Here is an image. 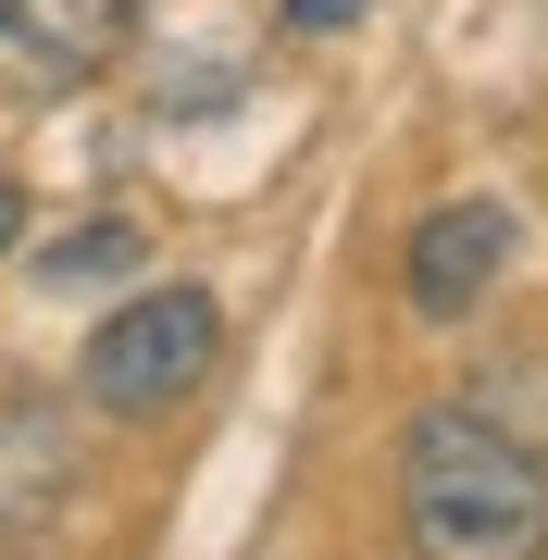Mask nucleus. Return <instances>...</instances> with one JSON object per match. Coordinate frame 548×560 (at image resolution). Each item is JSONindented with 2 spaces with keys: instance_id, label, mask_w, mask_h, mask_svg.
<instances>
[{
  "instance_id": "1",
  "label": "nucleus",
  "mask_w": 548,
  "mask_h": 560,
  "mask_svg": "<svg viewBox=\"0 0 548 560\" xmlns=\"http://www.w3.org/2000/svg\"><path fill=\"white\" fill-rule=\"evenodd\" d=\"M399 523L424 560H548V460L499 411L448 399L399 436Z\"/></svg>"
},
{
  "instance_id": "7",
  "label": "nucleus",
  "mask_w": 548,
  "mask_h": 560,
  "mask_svg": "<svg viewBox=\"0 0 548 560\" xmlns=\"http://www.w3.org/2000/svg\"><path fill=\"white\" fill-rule=\"evenodd\" d=\"M362 13H374V0H287V25H300V38H349Z\"/></svg>"
},
{
  "instance_id": "8",
  "label": "nucleus",
  "mask_w": 548,
  "mask_h": 560,
  "mask_svg": "<svg viewBox=\"0 0 548 560\" xmlns=\"http://www.w3.org/2000/svg\"><path fill=\"white\" fill-rule=\"evenodd\" d=\"M25 249V175H0V261Z\"/></svg>"
},
{
  "instance_id": "5",
  "label": "nucleus",
  "mask_w": 548,
  "mask_h": 560,
  "mask_svg": "<svg viewBox=\"0 0 548 560\" xmlns=\"http://www.w3.org/2000/svg\"><path fill=\"white\" fill-rule=\"evenodd\" d=\"M75 474H88L75 411H62V399H0V536L62 523V511H75Z\"/></svg>"
},
{
  "instance_id": "6",
  "label": "nucleus",
  "mask_w": 548,
  "mask_h": 560,
  "mask_svg": "<svg viewBox=\"0 0 548 560\" xmlns=\"http://www.w3.org/2000/svg\"><path fill=\"white\" fill-rule=\"evenodd\" d=\"M138 261H150V237L125 212H101V224H75V237L38 249V287H113V275H138Z\"/></svg>"
},
{
  "instance_id": "2",
  "label": "nucleus",
  "mask_w": 548,
  "mask_h": 560,
  "mask_svg": "<svg viewBox=\"0 0 548 560\" xmlns=\"http://www.w3.org/2000/svg\"><path fill=\"white\" fill-rule=\"evenodd\" d=\"M212 361H224V312L200 300V287H150V300H125L101 337H88L75 386H88V411L150 423V411L200 399V386H212Z\"/></svg>"
},
{
  "instance_id": "4",
  "label": "nucleus",
  "mask_w": 548,
  "mask_h": 560,
  "mask_svg": "<svg viewBox=\"0 0 548 560\" xmlns=\"http://www.w3.org/2000/svg\"><path fill=\"white\" fill-rule=\"evenodd\" d=\"M511 249H524V224H511L499 200H448L411 224V249H399V300L424 312V324H462V312H487V287L511 275Z\"/></svg>"
},
{
  "instance_id": "3",
  "label": "nucleus",
  "mask_w": 548,
  "mask_h": 560,
  "mask_svg": "<svg viewBox=\"0 0 548 560\" xmlns=\"http://www.w3.org/2000/svg\"><path fill=\"white\" fill-rule=\"evenodd\" d=\"M150 0H0V101H62L138 38Z\"/></svg>"
}]
</instances>
